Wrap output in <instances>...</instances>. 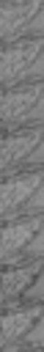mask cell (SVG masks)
I'll return each mask as SVG.
<instances>
[{"label":"cell","mask_w":44,"mask_h":352,"mask_svg":"<svg viewBox=\"0 0 44 352\" xmlns=\"http://www.w3.org/2000/svg\"><path fill=\"white\" fill-rule=\"evenodd\" d=\"M41 168V126L19 129L3 140V179Z\"/></svg>","instance_id":"cell-6"},{"label":"cell","mask_w":44,"mask_h":352,"mask_svg":"<svg viewBox=\"0 0 44 352\" xmlns=\"http://www.w3.org/2000/svg\"><path fill=\"white\" fill-rule=\"evenodd\" d=\"M41 55H44L41 38H19L14 44H6V50H3V72H0L6 91L16 88V85L38 82L41 74H44Z\"/></svg>","instance_id":"cell-3"},{"label":"cell","mask_w":44,"mask_h":352,"mask_svg":"<svg viewBox=\"0 0 44 352\" xmlns=\"http://www.w3.org/2000/svg\"><path fill=\"white\" fill-rule=\"evenodd\" d=\"M41 305L6 311L3 319V352H33L41 349Z\"/></svg>","instance_id":"cell-5"},{"label":"cell","mask_w":44,"mask_h":352,"mask_svg":"<svg viewBox=\"0 0 44 352\" xmlns=\"http://www.w3.org/2000/svg\"><path fill=\"white\" fill-rule=\"evenodd\" d=\"M41 82H30V85H16L8 88L3 94V129L6 135L19 132V129H30V126H41Z\"/></svg>","instance_id":"cell-4"},{"label":"cell","mask_w":44,"mask_h":352,"mask_svg":"<svg viewBox=\"0 0 44 352\" xmlns=\"http://www.w3.org/2000/svg\"><path fill=\"white\" fill-rule=\"evenodd\" d=\"M41 234H44V223L41 217H22V220H11L3 228V264L11 267H22V264H36L41 261Z\"/></svg>","instance_id":"cell-2"},{"label":"cell","mask_w":44,"mask_h":352,"mask_svg":"<svg viewBox=\"0 0 44 352\" xmlns=\"http://www.w3.org/2000/svg\"><path fill=\"white\" fill-rule=\"evenodd\" d=\"M33 352H41V349H33Z\"/></svg>","instance_id":"cell-9"},{"label":"cell","mask_w":44,"mask_h":352,"mask_svg":"<svg viewBox=\"0 0 44 352\" xmlns=\"http://www.w3.org/2000/svg\"><path fill=\"white\" fill-rule=\"evenodd\" d=\"M36 278H41V261L6 270V275H3V305H6V311L19 308L22 294L33 286Z\"/></svg>","instance_id":"cell-8"},{"label":"cell","mask_w":44,"mask_h":352,"mask_svg":"<svg viewBox=\"0 0 44 352\" xmlns=\"http://www.w3.org/2000/svg\"><path fill=\"white\" fill-rule=\"evenodd\" d=\"M41 0H3L0 36L6 44L19 38H41Z\"/></svg>","instance_id":"cell-7"},{"label":"cell","mask_w":44,"mask_h":352,"mask_svg":"<svg viewBox=\"0 0 44 352\" xmlns=\"http://www.w3.org/2000/svg\"><path fill=\"white\" fill-rule=\"evenodd\" d=\"M41 190L44 179L41 170H28L3 179L0 190V214L6 223L22 220V217H41Z\"/></svg>","instance_id":"cell-1"}]
</instances>
